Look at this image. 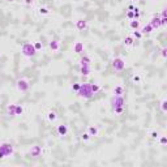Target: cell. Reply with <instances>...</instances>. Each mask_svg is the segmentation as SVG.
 <instances>
[{"label":"cell","mask_w":167,"mask_h":167,"mask_svg":"<svg viewBox=\"0 0 167 167\" xmlns=\"http://www.w3.org/2000/svg\"><path fill=\"white\" fill-rule=\"evenodd\" d=\"M159 144H161V145H166L167 144V137L166 136H161V137H159Z\"/></svg>","instance_id":"obj_31"},{"label":"cell","mask_w":167,"mask_h":167,"mask_svg":"<svg viewBox=\"0 0 167 167\" xmlns=\"http://www.w3.org/2000/svg\"><path fill=\"white\" fill-rule=\"evenodd\" d=\"M90 64H91V59L88 55H84V56L80 59V65H81V67H89Z\"/></svg>","instance_id":"obj_10"},{"label":"cell","mask_w":167,"mask_h":167,"mask_svg":"<svg viewBox=\"0 0 167 167\" xmlns=\"http://www.w3.org/2000/svg\"><path fill=\"white\" fill-rule=\"evenodd\" d=\"M132 81L136 82V84H139V82L141 81V76H140V74H135V76H132Z\"/></svg>","instance_id":"obj_29"},{"label":"cell","mask_w":167,"mask_h":167,"mask_svg":"<svg viewBox=\"0 0 167 167\" xmlns=\"http://www.w3.org/2000/svg\"><path fill=\"white\" fill-rule=\"evenodd\" d=\"M111 65H112V68L115 69L116 72H122L125 69V62L122 57H115V59L112 60V63H111Z\"/></svg>","instance_id":"obj_4"},{"label":"cell","mask_w":167,"mask_h":167,"mask_svg":"<svg viewBox=\"0 0 167 167\" xmlns=\"http://www.w3.org/2000/svg\"><path fill=\"white\" fill-rule=\"evenodd\" d=\"M166 24H167V17H161V28L166 26Z\"/></svg>","instance_id":"obj_33"},{"label":"cell","mask_w":167,"mask_h":167,"mask_svg":"<svg viewBox=\"0 0 167 167\" xmlns=\"http://www.w3.org/2000/svg\"><path fill=\"white\" fill-rule=\"evenodd\" d=\"M149 24L151 25V28H153L154 30H157V29L161 28V17H159L158 14H156V16L151 17V20H150Z\"/></svg>","instance_id":"obj_7"},{"label":"cell","mask_w":167,"mask_h":167,"mask_svg":"<svg viewBox=\"0 0 167 167\" xmlns=\"http://www.w3.org/2000/svg\"><path fill=\"white\" fill-rule=\"evenodd\" d=\"M124 45H125V47H132V46L135 45V38H133L132 35L125 37L124 38Z\"/></svg>","instance_id":"obj_16"},{"label":"cell","mask_w":167,"mask_h":167,"mask_svg":"<svg viewBox=\"0 0 167 167\" xmlns=\"http://www.w3.org/2000/svg\"><path fill=\"white\" fill-rule=\"evenodd\" d=\"M48 47H50V50H52V51H59L60 48V43L57 39H52L51 42L48 43Z\"/></svg>","instance_id":"obj_11"},{"label":"cell","mask_w":167,"mask_h":167,"mask_svg":"<svg viewBox=\"0 0 167 167\" xmlns=\"http://www.w3.org/2000/svg\"><path fill=\"white\" fill-rule=\"evenodd\" d=\"M84 43L82 42H76L74 43V46H73V51L76 52V54H82L84 52Z\"/></svg>","instance_id":"obj_13"},{"label":"cell","mask_w":167,"mask_h":167,"mask_svg":"<svg viewBox=\"0 0 167 167\" xmlns=\"http://www.w3.org/2000/svg\"><path fill=\"white\" fill-rule=\"evenodd\" d=\"M0 150L3 151L5 157H11L14 153V147L11 142H3V144L0 145Z\"/></svg>","instance_id":"obj_5"},{"label":"cell","mask_w":167,"mask_h":167,"mask_svg":"<svg viewBox=\"0 0 167 167\" xmlns=\"http://www.w3.org/2000/svg\"><path fill=\"white\" fill-rule=\"evenodd\" d=\"M21 54L25 57H34L37 54V50L34 48V45L30 42H25L21 46Z\"/></svg>","instance_id":"obj_2"},{"label":"cell","mask_w":167,"mask_h":167,"mask_svg":"<svg viewBox=\"0 0 167 167\" xmlns=\"http://www.w3.org/2000/svg\"><path fill=\"white\" fill-rule=\"evenodd\" d=\"M90 73H91L90 65H89V67H81V68H80V74H81V76H89Z\"/></svg>","instance_id":"obj_17"},{"label":"cell","mask_w":167,"mask_h":167,"mask_svg":"<svg viewBox=\"0 0 167 167\" xmlns=\"http://www.w3.org/2000/svg\"><path fill=\"white\" fill-rule=\"evenodd\" d=\"M153 30H154V29L151 28V25H150V24H146L145 26H142L140 31L142 33V35H145V34L149 35V34H151V33H153Z\"/></svg>","instance_id":"obj_12"},{"label":"cell","mask_w":167,"mask_h":167,"mask_svg":"<svg viewBox=\"0 0 167 167\" xmlns=\"http://www.w3.org/2000/svg\"><path fill=\"white\" fill-rule=\"evenodd\" d=\"M161 108H162V111H163V112H166V111H167V101H166V99H163V101H162Z\"/></svg>","instance_id":"obj_28"},{"label":"cell","mask_w":167,"mask_h":167,"mask_svg":"<svg viewBox=\"0 0 167 167\" xmlns=\"http://www.w3.org/2000/svg\"><path fill=\"white\" fill-rule=\"evenodd\" d=\"M130 1H137V0H130Z\"/></svg>","instance_id":"obj_41"},{"label":"cell","mask_w":167,"mask_h":167,"mask_svg":"<svg viewBox=\"0 0 167 167\" xmlns=\"http://www.w3.org/2000/svg\"><path fill=\"white\" fill-rule=\"evenodd\" d=\"M112 112H114V115H116V116L123 115V112H124V106H118V107H114L112 108Z\"/></svg>","instance_id":"obj_20"},{"label":"cell","mask_w":167,"mask_h":167,"mask_svg":"<svg viewBox=\"0 0 167 167\" xmlns=\"http://www.w3.org/2000/svg\"><path fill=\"white\" fill-rule=\"evenodd\" d=\"M57 133H59V136H65L67 133H68V127L67 125H64V124H62V125H57Z\"/></svg>","instance_id":"obj_14"},{"label":"cell","mask_w":167,"mask_h":167,"mask_svg":"<svg viewBox=\"0 0 167 167\" xmlns=\"http://www.w3.org/2000/svg\"><path fill=\"white\" fill-rule=\"evenodd\" d=\"M0 101H1V99H0Z\"/></svg>","instance_id":"obj_43"},{"label":"cell","mask_w":167,"mask_h":167,"mask_svg":"<svg viewBox=\"0 0 167 167\" xmlns=\"http://www.w3.org/2000/svg\"><path fill=\"white\" fill-rule=\"evenodd\" d=\"M0 57H1V51H0Z\"/></svg>","instance_id":"obj_42"},{"label":"cell","mask_w":167,"mask_h":167,"mask_svg":"<svg viewBox=\"0 0 167 167\" xmlns=\"http://www.w3.org/2000/svg\"><path fill=\"white\" fill-rule=\"evenodd\" d=\"M24 3H25L26 5H33V4L35 3V0H24Z\"/></svg>","instance_id":"obj_37"},{"label":"cell","mask_w":167,"mask_h":167,"mask_svg":"<svg viewBox=\"0 0 167 167\" xmlns=\"http://www.w3.org/2000/svg\"><path fill=\"white\" fill-rule=\"evenodd\" d=\"M124 94V86L118 85L114 88V95H123Z\"/></svg>","instance_id":"obj_19"},{"label":"cell","mask_w":167,"mask_h":167,"mask_svg":"<svg viewBox=\"0 0 167 167\" xmlns=\"http://www.w3.org/2000/svg\"><path fill=\"white\" fill-rule=\"evenodd\" d=\"M47 119H48V122L54 123L55 120L57 119V112H56V111H54V110L48 111V112H47Z\"/></svg>","instance_id":"obj_15"},{"label":"cell","mask_w":167,"mask_h":167,"mask_svg":"<svg viewBox=\"0 0 167 167\" xmlns=\"http://www.w3.org/2000/svg\"><path fill=\"white\" fill-rule=\"evenodd\" d=\"M4 158H5V156H4V153L0 150V161H1V159H4Z\"/></svg>","instance_id":"obj_39"},{"label":"cell","mask_w":167,"mask_h":167,"mask_svg":"<svg viewBox=\"0 0 167 167\" xmlns=\"http://www.w3.org/2000/svg\"><path fill=\"white\" fill-rule=\"evenodd\" d=\"M29 153H30L31 157L37 158V157H39L41 154H42V147H41L39 145H34V146H31V149L29 150Z\"/></svg>","instance_id":"obj_8"},{"label":"cell","mask_w":167,"mask_h":167,"mask_svg":"<svg viewBox=\"0 0 167 167\" xmlns=\"http://www.w3.org/2000/svg\"><path fill=\"white\" fill-rule=\"evenodd\" d=\"M129 28L132 29V30H139V28H140L139 20H130L129 21Z\"/></svg>","instance_id":"obj_22"},{"label":"cell","mask_w":167,"mask_h":167,"mask_svg":"<svg viewBox=\"0 0 167 167\" xmlns=\"http://www.w3.org/2000/svg\"><path fill=\"white\" fill-rule=\"evenodd\" d=\"M74 26H76L77 30L82 31V30H85V29L88 28V21L84 20V18H78V20L76 21V24H74Z\"/></svg>","instance_id":"obj_9"},{"label":"cell","mask_w":167,"mask_h":167,"mask_svg":"<svg viewBox=\"0 0 167 167\" xmlns=\"http://www.w3.org/2000/svg\"><path fill=\"white\" fill-rule=\"evenodd\" d=\"M5 1H8V3H13L14 0H5Z\"/></svg>","instance_id":"obj_40"},{"label":"cell","mask_w":167,"mask_h":167,"mask_svg":"<svg viewBox=\"0 0 167 167\" xmlns=\"http://www.w3.org/2000/svg\"><path fill=\"white\" fill-rule=\"evenodd\" d=\"M88 133L90 136H97V135H98V128L94 127V125H90V127L88 128Z\"/></svg>","instance_id":"obj_23"},{"label":"cell","mask_w":167,"mask_h":167,"mask_svg":"<svg viewBox=\"0 0 167 167\" xmlns=\"http://www.w3.org/2000/svg\"><path fill=\"white\" fill-rule=\"evenodd\" d=\"M38 14L39 16H48L50 14V9L47 7H39L38 8Z\"/></svg>","instance_id":"obj_21"},{"label":"cell","mask_w":167,"mask_h":167,"mask_svg":"<svg viewBox=\"0 0 167 167\" xmlns=\"http://www.w3.org/2000/svg\"><path fill=\"white\" fill-rule=\"evenodd\" d=\"M16 105H8L7 106V115H9V116H16Z\"/></svg>","instance_id":"obj_18"},{"label":"cell","mask_w":167,"mask_h":167,"mask_svg":"<svg viewBox=\"0 0 167 167\" xmlns=\"http://www.w3.org/2000/svg\"><path fill=\"white\" fill-rule=\"evenodd\" d=\"M132 37L136 38V39H141V38H142V33H141V31H139V30H133L132 31Z\"/></svg>","instance_id":"obj_25"},{"label":"cell","mask_w":167,"mask_h":167,"mask_svg":"<svg viewBox=\"0 0 167 167\" xmlns=\"http://www.w3.org/2000/svg\"><path fill=\"white\" fill-rule=\"evenodd\" d=\"M90 135H89V133L88 132H84V133H82V135H81V139H82V141H85V142H88L89 141V140H90Z\"/></svg>","instance_id":"obj_27"},{"label":"cell","mask_w":167,"mask_h":167,"mask_svg":"<svg viewBox=\"0 0 167 167\" xmlns=\"http://www.w3.org/2000/svg\"><path fill=\"white\" fill-rule=\"evenodd\" d=\"M125 101L123 98V95H112L111 98V107H118V106H124Z\"/></svg>","instance_id":"obj_6"},{"label":"cell","mask_w":167,"mask_h":167,"mask_svg":"<svg viewBox=\"0 0 167 167\" xmlns=\"http://www.w3.org/2000/svg\"><path fill=\"white\" fill-rule=\"evenodd\" d=\"M16 116H20V115H22L24 114V107L22 106H20V105H16Z\"/></svg>","instance_id":"obj_24"},{"label":"cell","mask_w":167,"mask_h":167,"mask_svg":"<svg viewBox=\"0 0 167 167\" xmlns=\"http://www.w3.org/2000/svg\"><path fill=\"white\" fill-rule=\"evenodd\" d=\"M90 88H91V91H93L94 94L98 93V91L101 90V86H99L98 84H90Z\"/></svg>","instance_id":"obj_26"},{"label":"cell","mask_w":167,"mask_h":167,"mask_svg":"<svg viewBox=\"0 0 167 167\" xmlns=\"http://www.w3.org/2000/svg\"><path fill=\"white\" fill-rule=\"evenodd\" d=\"M127 18L128 20H133V18H135V13H133V11H129L127 13Z\"/></svg>","instance_id":"obj_32"},{"label":"cell","mask_w":167,"mask_h":167,"mask_svg":"<svg viewBox=\"0 0 167 167\" xmlns=\"http://www.w3.org/2000/svg\"><path fill=\"white\" fill-rule=\"evenodd\" d=\"M150 136H151V139H158L159 135H158V132H157V130H153V132L150 133Z\"/></svg>","instance_id":"obj_34"},{"label":"cell","mask_w":167,"mask_h":167,"mask_svg":"<svg viewBox=\"0 0 167 167\" xmlns=\"http://www.w3.org/2000/svg\"><path fill=\"white\" fill-rule=\"evenodd\" d=\"M33 45H34V48L37 50V51H41V50H42V47H43L42 43H41V42H34Z\"/></svg>","instance_id":"obj_30"},{"label":"cell","mask_w":167,"mask_h":167,"mask_svg":"<svg viewBox=\"0 0 167 167\" xmlns=\"http://www.w3.org/2000/svg\"><path fill=\"white\" fill-rule=\"evenodd\" d=\"M159 17H167V8H163V11H162V13H161Z\"/></svg>","instance_id":"obj_38"},{"label":"cell","mask_w":167,"mask_h":167,"mask_svg":"<svg viewBox=\"0 0 167 167\" xmlns=\"http://www.w3.org/2000/svg\"><path fill=\"white\" fill-rule=\"evenodd\" d=\"M80 85H81V84H73V85H72V90L77 93V90L80 89Z\"/></svg>","instance_id":"obj_36"},{"label":"cell","mask_w":167,"mask_h":167,"mask_svg":"<svg viewBox=\"0 0 167 167\" xmlns=\"http://www.w3.org/2000/svg\"><path fill=\"white\" fill-rule=\"evenodd\" d=\"M16 89L21 93H28L30 90V82L26 78H20L16 81Z\"/></svg>","instance_id":"obj_3"},{"label":"cell","mask_w":167,"mask_h":167,"mask_svg":"<svg viewBox=\"0 0 167 167\" xmlns=\"http://www.w3.org/2000/svg\"><path fill=\"white\" fill-rule=\"evenodd\" d=\"M161 55H162V57H163V59H166V57H167V48H162Z\"/></svg>","instance_id":"obj_35"},{"label":"cell","mask_w":167,"mask_h":167,"mask_svg":"<svg viewBox=\"0 0 167 167\" xmlns=\"http://www.w3.org/2000/svg\"><path fill=\"white\" fill-rule=\"evenodd\" d=\"M77 95H78L80 98H84V99H90V98H93L94 93L91 91L90 84H88V82H84V84H81V85H80V89L77 90Z\"/></svg>","instance_id":"obj_1"}]
</instances>
